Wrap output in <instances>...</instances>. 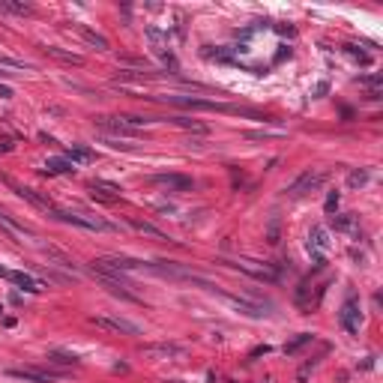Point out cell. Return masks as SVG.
Returning <instances> with one entry per match:
<instances>
[{"label": "cell", "instance_id": "cell-1", "mask_svg": "<svg viewBox=\"0 0 383 383\" xmlns=\"http://www.w3.org/2000/svg\"><path fill=\"white\" fill-rule=\"evenodd\" d=\"M87 323L102 329V333H114V335H141V326L126 318H117V315H93V318H87Z\"/></svg>", "mask_w": 383, "mask_h": 383}, {"label": "cell", "instance_id": "cell-2", "mask_svg": "<svg viewBox=\"0 0 383 383\" xmlns=\"http://www.w3.org/2000/svg\"><path fill=\"white\" fill-rule=\"evenodd\" d=\"M96 270H117V272H150V264L135 257H123V255H105L93 260Z\"/></svg>", "mask_w": 383, "mask_h": 383}, {"label": "cell", "instance_id": "cell-3", "mask_svg": "<svg viewBox=\"0 0 383 383\" xmlns=\"http://www.w3.org/2000/svg\"><path fill=\"white\" fill-rule=\"evenodd\" d=\"M326 177H329L326 171H303L300 177L287 186V195H290V198H303V195H308V192L320 189V186L326 183Z\"/></svg>", "mask_w": 383, "mask_h": 383}, {"label": "cell", "instance_id": "cell-4", "mask_svg": "<svg viewBox=\"0 0 383 383\" xmlns=\"http://www.w3.org/2000/svg\"><path fill=\"white\" fill-rule=\"evenodd\" d=\"M222 264H228V267H234V270H239V272H246V275H252V278H257V282H275V270L270 267V264H257V260H246V257H237V260H222Z\"/></svg>", "mask_w": 383, "mask_h": 383}, {"label": "cell", "instance_id": "cell-5", "mask_svg": "<svg viewBox=\"0 0 383 383\" xmlns=\"http://www.w3.org/2000/svg\"><path fill=\"white\" fill-rule=\"evenodd\" d=\"M93 123H96V129H102V132L111 135V138H138V135H141L138 129H132L123 117H108V114H102V117L93 120Z\"/></svg>", "mask_w": 383, "mask_h": 383}, {"label": "cell", "instance_id": "cell-6", "mask_svg": "<svg viewBox=\"0 0 383 383\" xmlns=\"http://www.w3.org/2000/svg\"><path fill=\"white\" fill-rule=\"evenodd\" d=\"M141 356H144V359H183V356H186V347L171 344V341L144 344V347H141Z\"/></svg>", "mask_w": 383, "mask_h": 383}, {"label": "cell", "instance_id": "cell-7", "mask_svg": "<svg viewBox=\"0 0 383 383\" xmlns=\"http://www.w3.org/2000/svg\"><path fill=\"white\" fill-rule=\"evenodd\" d=\"M60 222H66V224H78V228H87V231H108L111 224L108 222H102V219H96V216H84V213H66V210H57L54 213Z\"/></svg>", "mask_w": 383, "mask_h": 383}, {"label": "cell", "instance_id": "cell-8", "mask_svg": "<svg viewBox=\"0 0 383 383\" xmlns=\"http://www.w3.org/2000/svg\"><path fill=\"white\" fill-rule=\"evenodd\" d=\"M6 186L15 192L18 198H24V201H30L33 207H39V210H48V213H57V207L51 204V198H42L39 192H33V189H27V186H18V183H12V180H6Z\"/></svg>", "mask_w": 383, "mask_h": 383}, {"label": "cell", "instance_id": "cell-9", "mask_svg": "<svg viewBox=\"0 0 383 383\" xmlns=\"http://www.w3.org/2000/svg\"><path fill=\"white\" fill-rule=\"evenodd\" d=\"M12 377H21V380H33V383H57V380H63V374L60 371H45V368H12L9 371Z\"/></svg>", "mask_w": 383, "mask_h": 383}, {"label": "cell", "instance_id": "cell-10", "mask_svg": "<svg viewBox=\"0 0 383 383\" xmlns=\"http://www.w3.org/2000/svg\"><path fill=\"white\" fill-rule=\"evenodd\" d=\"M153 183L165 186L168 192H192V177H183V174H159V177H153Z\"/></svg>", "mask_w": 383, "mask_h": 383}, {"label": "cell", "instance_id": "cell-11", "mask_svg": "<svg viewBox=\"0 0 383 383\" xmlns=\"http://www.w3.org/2000/svg\"><path fill=\"white\" fill-rule=\"evenodd\" d=\"M341 326L347 329V333H359V305H356L353 297L347 300L344 308H341Z\"/></svg>", "mask_w": 383, "mask_h": 383}, {"label": "cell", "instance_id": "cell-12", "mask_svg": "<svg viewBox=\"0 0 383 383\" xmlns=\"http://www.w3.org/2000/svg\"><path fill=\"white\" fill-rule=\"evenodd\" d=\"M42 51H45L48 57L60 60V63H69V66H84V57H81V54H75V51H66V48H57V45H45Z\"/></svg>", "mask_w": 383, "mask_h": 383}, {"label": "cell", "instance_id": "cell-13", "mask_svg": "<svg viewBox=\"0 0 383 383\" xmlns=\"http://www.w3.org/2000/svg\"><path fill=\"white\" fill-rule=\"evenodd\" d=\"M222 293V290H219ZM224 300H228L231 305H237L242 315H249V318H264L267 311H264V305H257V303H249V300H239V297H231V293H222Z\"/></svg>", "mask_w": 383, "mask_h": 383}, {"label": "cell", "instance_id": "cell-14", "mask_svg": "<svg viewBox=\"0 0 383 383\" xmlns=\"http://www.w3.org/2000/svg\"><path fill=\"white\" fill-rule=\"evenodd\" d=\"M0 228H3L9 237H21V234H36V231H33L30 228V224H24V222H15L9 213H3V210H0Z\"/></svg>", "mask_w": 383, "mask_h": 383}, {"label": "cell", "instance_id": "cell-15", "mask_svg": "<svg viewBox=\"0 0 383 383\" xmlns=\"http://www.w3.org/2000/svg\"><path fill=\"white\" fill-rule=\"evenodd\" d=\"M42 255H45L48 260H54V264H57V267H63V270H72V272L78 270V264H75V260L69 257L66 252H60L57 246H42Z\"/></svg>", "mask_w": 383, "mask_h": 383}, {"label": "cell", "instance_id": "cell-16", "mask_svg": "<svg viewBox=\"0 0 383 383\" xmlns=\"http://www.w3.org/2000/svg\"><path fill=\"white\" fill-rule=\"evenodd\" d=\"M75 30H78V36L84 39V42H90L96 51H108V39L102 36V33H96V30H90V27H84V24H72Z\"/></svg>", "mask_w": 383, "mask_h": 383}, {"label": "cell", "instance_id": "cell-17", "mask_svg": "<svg viewBox=\"0 0 383 383\" xmlns=\"http://www.w3.org/2000/svg\"><path fill=\"white\" fill-rule=\"evenodd\" d=\"M129 224L138 231V234H147V237H153V239H162V242H168L171 237L165 234V231H159L156 224H150V222H141V219H129Z\"/></svg>", "mask_w": 383, "mask_h": 383}, {"label": "cell", "instance_id": "cell-18", "mask_svg": "<svg viewBox=\"0 0 383 383\" xmlns=\"http://www.w3.org/2000/svg\"><path fill=\"white\" fill-rule=\"evenodd\" d=\"M308 246L318 249V252H326V249H329V234H326V228L315 224V228H311V234H308Z\"/></svg>", "mask_w": 383, "mask_h": 383}, {"label": "cell", "instance_id": "cell-19", "mask_svg": "<svg viewBox=\"0 0 383 383\" xmlns=\"http://www.w3.org/2000/svg\"><path fill=\"white\" fill-rule=\"evenodd\" d=\"M66 159L72 162V165H75V162H78V165H90L96 156H93V150H87V147H69V150H66Z\"/></svg>", "mask_w": 383, "mask_h": 383}, {"label": "cell", "instance_id": "cell-20", "mask_svg": "<svg viewBox=\"0 0 383 383\" xmlns=\"http://www.w3.org/2000/svg\"><path fill=\"white\" fill-rule=\"evenodd\" d=\"M90 189H93V192H102L105 198H114V201L120 198V192H123L117 183H108V180H93V183H90Z\"/></svg>", "mask_w": 383, "mask_h": 383}, {"label": "cell", "instance_id": "cell-21", "mask_svg": "<svg viewBox=\"0 0 383 383\" xmlns=\"http://www.w3.org/2000/svg\"><path fill=\"white\" fill-rule=\"evenodd\" d=\"M9 282L21 285V287H24V290H30V293H39V290H42V287H39L36 282H33L30 275H24V272H9Z\"/></svg>", "mask_w": 383, "mask_h": 383}, {"label": "cell", "instance_id": "cell-22", "mask_svg": "<svg viewBox=\"0 0 383 383\" xmlns=\"http://www.w3.org/2000/svg\"><path fill=\"white\" fill-rule=\"evenodd\" d=\"M0 9L15 12V15H30L33 12V6L30 3H21V0H0Z\"/></svg>", "mask_w": 383, "mask_h": 383}, {"label": "cell", "instance_id": "cell-23", "mask_svg": "<svg viewBox=\"0 0 383 383\" xmlns=\"http://www.w3.org/2000/svg\"><path fill=\"white\" fill-rule=\"evenodd\" d=\"M48 362H57V365H78L75 353H66V351H48Z\"/></svg>", "mask_w": 383, "mask_h": 383}, {"label": "cell", "instance_id": "cell-24", "mask_svg": "<svg viewBox=\"0 0 383 383\" xmlns=\"http://www.w3.org/2000/svg\"><path fill=\"white\" fill-rule=\"evenodd\" d=\"M311 338H315V335H311V333H303V335H297V338H293V341H287V344H285V353H287V356H290V353H297V351H300V347H305V344H308Z\"/></svg>", "mask_w": 383, "mask_h": 383}, {"label": "cell", "instance_id": "cell-25", "mask_svg": "<svg viewBox=\"0 0 383 383\" xmlns=\"http://www.w3.org/2000/svg\"><path fill=\"white\" fill-rule=\"evenodd\" d=\"M0 69H24V72H27V69H33L27 60H15V57H6V54H0Z\"/></svg>", "mask_w": 383, "mask_h": 383}, {"label": "cell", "instance_id": "cell-26", "mask_svg": "<svg viewBox=\"0 0 383 383\" xmlns=\"http://www.w3.org/2000/svg\"><path fill=\"white\" fill-rule=\"evenodd\" d=\"M48 171H54V174H72V162L69 159H48Z\"/></svg>", "mask_w": 383, "mask_h": 383}, {"label": "cell", "instance_id": "cell-27", "mask_svg": "<svg viewBox=\"0 0 383 383\" xmlns=\"http://www.w3.org/2000/svg\"><path fill=\"white\" fill-rule=\"evenodd\" d=\"M333 228L335 231H353L356 228V219L353 216H333Z\"/></svg>", "mask_w": 383, "mask_h": 383}, {"label": "cell", "instance_id": "cell-28", "mask_svg": "<svg viewBox=\"0 0 383 383\" xmlns=\"http://www.w3.org/2000/svg\"><path fill=\"white\" fill-rule=\"evenodd\" d=\"M171 123L174 126H183V129H192V132H207L198 120H186V117H171Z\"/></svg>", "mask_w": 383, "mask_h": 383}, {"label": "cell", "instance_id": "cell-29", "mask_svg": "<svg viewBox=\"0 0 383 383\" xmlns=\"http://www.w3.org/2000/svg\"><path fill=\"white\" fill-rule=\"evenodd\" d=\"M365 180H368V171H351L347 186H351V189H359V186H365Z\"/></svg>", "mask_w": 383, "mask_h": 383}, {"label": "cell", "instance_id": "cell-30", "mask_svg": "<svg viewBox=\"0 0 383 383\" xmlns=\"http://www.w3.org/2000/svg\"><path fill=\"white\" fill-rule=\"evenodd\" d=\"M267 239L272 242V246H278V219L270 222V231H267Z\"/></svg>", "mask_w": 383, "mask_h": 383}, {"label": "cell", "instance_id": "cell-31", "mask_svg": "<svg viewBox=\"0 0 383 383\" xmlns=\"http://www.w3.org/2000/svg\"><path fill=\"white\" fill-rule=\"evenodd\" d=\"M335 207H338V192H329L326 195V213H335Z\"/></svg>", "mask_w": 383, "mask_h": 383}, {"label": "cell", "instance_id": "cell-32", "mask_svg": "<svg viewBox=\"0 0 383 383\" xmlns=\"http://www.w3.org/2000/svg\"><path fill=\"white\" fill-rule=\"evenodd\" d=\"M347 51H351V54H353L359 63H371V57H368V54H362V51H359L356 45H347Z\"/></svg>", "mask_w": 383, "mask_h": 383}, {"label": "cell", "instance_id": "cell-33", "mask_svg": "<svg viewBox=\"0 0 383 383\" xmlns=\"http://www.w3.org/2000/svg\"><path fill=\"white\" fill-rule=\"evenodd\" d=\"M264 353H270L267 344H264V347H255V351H252V356H264Z\"/></svg>", "mask_w": 383, "mask_h": 383}, {"label": "cell", "instance_id": "cell-34", "mask_svg": "<svg viewBox=\"0 0 383 383\" xmlns=\"http://www.w3.org/2000/svg\"><path fill=\"white\" fill-rule=\"evenodd\" d=\"M0 99H12V90H9V87H0Z\"/></svg>", "mask_w": 383, "mask_h": 383}, {"label": "cell", "instance_id": "cell-35", "mask_svg": "<svg viewBox=\"0 0 383 383\" xmlns=\"http://www.w3.org/2000/svg\"><path fill=\"white\" fill-rule=\"evenodd\" d=\"M326 90H329V84H323V81H320V84H318V90H315V93H318V96H323Z\"/></svg>", "mask_w": 383, "mask_h": 383}, {"label": "cell", "instance_id": "cell-36", "mask_svg": "<svg viewBox=\"0 0 383 383\" xmlns=\"http://www.w3.org/2000/svg\"><path fill=\"white\" fill-rule=\"evenodd\" d=\"M9 150H12V144H9V141H0V153H9Z\"/></svg>", "mask_w": 383, "mask_h": 383}, {"label": "cell", "instance_id": "cell-37", "mask_svg": "<svg viewBox=\"0 0 383 383\" xmlns=\"http://www.w3.org/2000/svg\"><path fill=\"white\" fill-rule=\"evenodd\" d=\"M6 75H12V72H3V69H0V78H6Z\"/></svg>", "mask_w": 383, "mask_h": 383}]
</instances>
